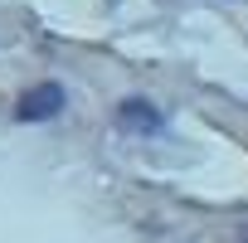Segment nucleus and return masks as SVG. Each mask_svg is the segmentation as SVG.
<instances>
[{"label":"nucleus","instance_id":"f257e3e1","mask_svg":"<svg viewBox=\"0 0 248 243\" xmlns=\"http://www.w3.org/2000/svg\"><path fill=\"white\" fill-rule=\"evenodd\" d=\"M63 88L59 83H34L30 92H20V102H15V122H49V117H59L63 112Z\"/></svg>","mask_w":248,"mask_h":243},{"label":"nucleus","instance_id":"f03ea898","mask_svg":"<svg viewBox=\"0 0 248 243\" xmlns=\"http://www.w3.org/2000/svg\"><path fill=\"white\" fill-rule=\"evenodd\" d=\"M117 122H122L127 132H141V137H161V132H166V117H161L146 97H127V102L117 107Z\"/></svg>","mask_w":248,"mask_h":243}]
</instances>
